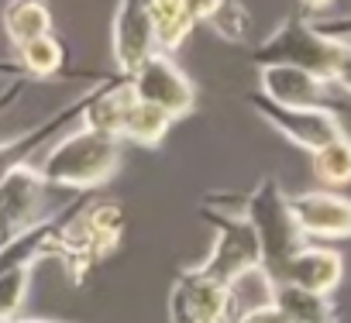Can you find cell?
Masks as SVG:
<instances>
[{"label":"cell","instance_id":"cell-16","mask_svg":"<svg viewBox=\"0 0 351 323\" xmlns=\"http://www.w3.org/2000/svg\"><path fill=\"white\" fill-rule=\"evenodd\" d=\"M169 124H172V114H169V110H162V107H155V103H148V100H141V96L134 93V100H131V107H128V114H124V131H121V138H128V141H134V144H145V148H155V144L165 138Z\"/></svg>","mask_w":351,"mask_h":323},{"label":"cell","instance_id":"cell-12","mask_svg":"<svg viewBox=\"0 0 351 323\" xmlns=\"http://www.w3.org/2000/svg\"><path fill=\"white\" fill-rule=\"evenodd\" d=\"M341 275H344V258L334 248H327V244H303L286 261V268L279 272L276 282H293V285H303V289L330 296L337 289Z\"/></svg>","mask_w":351,"mask_h":323},{"label":"cell","instance_id":"cell-19","mask_svg":"<svg viewBox=\"0 0 351 323\" xmlns=\"http://www.w3.org/2000/svg\"><path fill=\"white\" fill-rule=\"evenodd\" d=\"M62 45L52 38V35H42V38H32L18 49V59H21V69L32 73V76H56L62 69Z\"/></svg>","mask_w":351,"mask_h":323},{"label":"cell","instance_id":"cell-26","mask_svg":"<svg viewBox=\"0 0 351 323\" xmlns=\"http://www.w3.org/2000/svg\"><path fill=\"white\" fill-rule=\"evenodd\" d=\"M4 323H56V320H18L14 316V320H4Z\"/></svg>","mask_w":351,"mask_h":323},{"label":"cell","instance_id":"cell-14","mask_svg":"<svg viewBox=\"0 0 351 323\" xmlns=\"http://www.w3.org/2000/svg\"><path fill=\"white\" fill-rule=\"evenodd\" d=\"M289 323H337V309L324 292L293 285V282H276V299H272Z\"/></svg>","mask_w":351,"mask_h":323},{"label":"cell","instance_id":"cell-4","mask_svg":"<svg viewBox=\"0 0 351 323\" xmlns=\"http://www.w3.org/2000/svg\"><path fill=\"white\" fill-rule=\"evenodd\" d=\"M200 214L210 217L214 231H217V237L210 244V255L197 265L204 275L231 285L245 272L262 268V241H258V231L252 227V220L245 214H231V210L214 214L210 207H200Z\"/></svg>","mask_w":351,"mask_h":323},{"label":"cell","instance_id":"cell-8","mask_svg":"<svg viewBox=\"0 0 351 323\" xmlns=\"http://www.w3.org/2000/svg\"><path fill=\"white\" fill-rule=\"evenodd\" d=\"M131 86L141 100L169 110L172 117H183L193 110L197 103V90L193 83L183 76V69L169 59V52H155L141 62V69L131 76Z\"/></svg>","mask_w":351,"mask_h":323},{"label":"cell","instance_id":"cell-13","mask_svg":"<svg viewBox=\"0 0 351 323\" xmlns=\"http://www.w3.org/2000/svg\"><path fill=\"white\" fill-rule=\"evenodd\" d=\"M131 100H134V86H131L128 76H124L121 86L97 90V93L86 100L83 127L100 131V134H110V138H121V131H124V114H128Z\"/></svg>","mask_w":351,"mask_h":323},{"label":"cell","instance_id":"cell-2","mask_svg":"<svg viewBox=\"0 0 351 323\" xmlns=\"http://www.w3.org/2000/svg\"><path fill=\"white\" fill-rule=\"evenodd\" d=\"M121 237H124V210H121V203H107L104 200V203H93L86 210H76L66 220V227L56 237V251L52 255L62 261L66 275L76 285H83L86 275L104 258H110L117 251Z\"/></svg>","mask_w":351,"mask_h":323},{"label":"cell","instance_id":"cell-3","mask_svg":"<svg viewBox=\"0 0 351 323\" xmlns=\"http://www.w3.org/2000/svg\"><path fill=\"white\" fill-rule=\"evenodd\" d=\"M245 217L252 220V227L258 231L262 241V268L279 279V272L286 268V261L306 244V234L300 231L293 210H289V196L279 193L276 179H262L252 196L245 200Z\"/></svg>","mask_w":351,"mask_h":323},{"label":"cell","instance_id":"cell-9","mask_svg":"<svg viewBox=\"0 0 351 323\" xmlns=\"http://www.w3.org/2000/svg\"><path fill=\"white\" fill-rule=\"evenodd\" d=\"M155 21L148 0H121L114 14V59L117 69L131 79L148 55H155Z\"/></svg>","mask_w":351,"mask_h":323},{"label":"cell","instance_id":"cell-15","mask_svg":"<svg viewBox=\"0 0 351 323\" xmlns=\"http://www.w3.org/2000/svg\"><path fill=\"white\" fill-rule=\"evenodd\" d=\"M4 31L14 49H21L32 38L52 35V11L45 8V0H11L4 8Z\"/></svg>","mask_w":351,"mask_h":323},{"label":"cell","instance_id":"cell-6","mask_svg":"<svg viewBox=\"0 0 351 323\" xmlns=\"http://www.w3.org/2000/svg\"><path fill=\"white\" fill-rule=\"evenodd\" d=\"M252 103L258 107V117L269 120L286 141H293L296 148H306V151H317L324 148L327 141L341 138V120L330 107H286V103H276L269 100L262 90L252 96Z\"/></svg>","mask_w":351,"mask_h":323},{"label":"cell","instance_id":"cell-1","mask_svg":"<svg viewBox=\"0 0 351 323\" xmlns=\"http://www.w3.org/2000/svg\"><path fill=\"white\" fill-rule=\"evenodd\" d=\"M117 141L121 138L83 127V131H76L49 148L38 172L52 190H80V193L97 190L121 166V144Z\"/></svg>","mask_w":351,"mask_h":323},{"label":"cell","instance_id":"cell-7","mask_svg":"<svg viewBox=\"0 0 351 323\" xmlns=\"http://www.w3.org/2000/svg\"><path fill=\"white\" fill-rule=\"evenodd\" d=\"M49 183L42 179L38 169L28 162L14 166L4 179H0V244H8L32 224H38V210L45 203Z\"/></svg>","mask_w":351,"mask_h":323},{"label":"cell","instance_id":"cell-21","mask_svg":"<svg viewBox=\"0 0 351 323\" xmlns=\"http://www.w3.org/2000/svg\"><path fill=\"white\" fill-rule=\"evenodd\" d=\"M327 79L351 93V42L334 38V55H330V76Z\"/></svg>","mask_w":351,"mask_h":323},{"label":"cell","instance_id":"cell-20","mask_svg":"<svg viewBox=\"0 0 351 323\" xmlns=\"http://www.w3.org/2000/svg\"><path fill=\"white\" fill-rule=\"evenodd\" d=\"M32 268L35 265H14L0 272V323L14 320L28 299V282H32Z\"/></svg>","mask_w":351,"mask_h":323},{"label":"cell","instance_id":"cell-17","mask_svg":"<svg viewBox=\"0 0 351 323\" xmlns=\"http://www.w3.org/2000/svg\"><path fill=\"white\" fill-rule=\"evenodd\" d=\"M148 11H152V21H155L158 52H176L190 38V31L197 28L186 14L183 0H148Z\"/></svg>","mask_w":351,"mask_h":323},{"label":"cell","instance_id":"cell-23","mask_svg":"<svg viewBox=\"0 0 351 323\" xmlns=\"http://www.w3.org/2000/svg\"><path fill=\"white\" fill-rule=\"evenodd\" d=\"M186 4V14L193 25H210L217 18V11L224 8V0H183Z\"/></svg>","mask_w":351,"mask_h":323},{"label":"cell","instance_id":"cell-24","mask_svg":"<svg viewBox=\"0 0 351 323\" xmlns=\"http://www.w3.org/2000/svg\"><path fill=\"white\" fill-rule=\"evenodd\" d=\"M320 35H327V38H351V18H341V21H324V25H313Z\"/></svg>","mask_w":351,"mask_h":323},{"label":"cell","instance_id":"cell-10","mask_svg":"<svg viewBox=\"0 0 351 323\" xmlns=\"http://www.w3.org/2000/svg\"><path fill=\"white\" fill-rule=\"evenodd\" d=\"M289 210L306 237L341 241L351 237V200L334 190H313L289 196Z\"/></svg>","mask_w":351,"mask_h":323},{"label":"cell","instance_id":"cell-11","mask_svg":"<svg viewBox=\"0 0 351 323\" xmlns=\"http://www.w3.org/2000/svg\"><path fill=\"white\" fill-rule=\"evenodd\" d=\"M330 79L293 66V62H265L262 66V93L286 107H324Z\"/></svg>","mask_w":351,"mask_h":323},{"label":"cell","instance_id":"cell-22","mask_svg":"<svg viewBox=\"0 0 351 323\" xmlns=\"http://www.w3.org/2000/svg\"><path fill=\"white\" fill-rule=\"evenodd\" d=\"M234 323H289L286 316H282V309L276 306V302H262V306H252V309H245Z\"/></svg>","mask_w":351,"mask_h":323},{"label":"cell","instance_id":"cell-5","mask_svg":"<svg viewBox=\"0 0 351 323\" xmlns=\"http://www.w3.org/2000/svg\"><path fill=\"white\" fill-rule=\"evenodd\" d=\"M169 323H234L238 306L231 296V285L204 275L197 265L176 275L169 299H165Z\"/></svg>","mask_w":351,"mask_h":323},{"label":"cell","instance_id":"cell-25","mask_svg":"<svg viewBox=\"0 0 351 323\" xmlns=\"http://www.w3.org/2000/svg\"><path fill=\"white\" fill-rule=\"evenodd\" d=\"M330 4H334V0H303V8H310V11H324Z\"/></svg>","mask_w":351,"mask_h":323},{"label":"cell","instance_id":"cell-18","mask_svg":"<svg viewBox=\"0 0 351 323\" xmlns=\"http://www.w3.org/2000/svg\"><path fill=\"white\" fill-rule=\"evenodd\" d=\"M310 155H313V176L327 190H337V186L351 183V138L348 134L327 141L324 148H317Z\"/></svg>","mask_w":351,"mask_h":323}]
</instances>
